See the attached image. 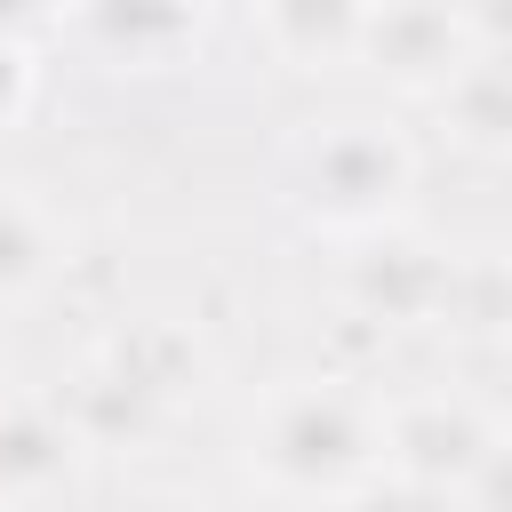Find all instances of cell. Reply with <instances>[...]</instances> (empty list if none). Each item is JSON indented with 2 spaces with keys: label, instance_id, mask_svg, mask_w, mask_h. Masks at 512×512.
Returning <instances> with one entry per match:
<instances>
[{
  "label": "cell",
  "instance_id": "17",
  "mask_svg": "<svg viewBox=\"0 0 512 512\" xmlns=\"http://www.w3.org/2000/svg\"><path fill=\"white\" fill-rule=\"evenodd\" d=\"M384 8H408V0H360V16H384Z\"/></svg>",
  "mask_w": 512,
  "mask_h": 512
},
{
  "label": "cell",
  "instance_id": "3",
  "mask_svg": "<svg viewBox=\"0 0 512 512\" xmlns=\"http://www.w3.org/2000/svg\"><path fill=\"white\" fill-rule=\"evenodd\" d=\"M376 432H384V480L448 496V504L472 488V472L504 440V424L472 392H392L376 400Z\"/></svg>",
  "mask_w": 512,
  "mask_h": 512
},
{
  "label": "cell",
  "instance_id": "18",
  "mask_svg": "<svg viewBox=\"0 0 512 512\" xmlns=\"http://www.w3.org/2000/svg\"><path fill=\"white\" fill-rule=\"evenodd\" d=\"M496 264H504V272H512V232H504V248H496Z\"/></svg>",
  "mask_w": 512,
  "mask_h": 512
},
{
  "label": "cell",
  "instance_id": "4",
  "mask_svg": "<svg viewBox=\"0 0 512 512\" xmlns=\"http://www.w3.org/2000/svg\"><path fill=\"white\" fill-rule=\"evenodd\" d=\"M448 280H456V248L384 224V232L352 240V256H344V320H360V328H376V336L440 328Z\"/></svg>",
  "mask_w": 512,
  "mask_h": 512
},
{
  "label": "cell",
  "instance_id": "12",
  "mask_svg": "<svg viewBox=\"0 0 512 512\" xmlns=\"http://www.w3.org/2000/svg\"><path fill=\"white\" fill-rule=\"evenodd\" d=\"M440 328L448 336H480V344H512V272L496 256H456Z\"/></svg>",
  "mask_w": 512,
  "mask_h": 512
},
{
  "label": "cell",
  "instance_id": "13",
  "mask_svg": "<svg viewBox=\"0 0 512 512\" xmlns=\"http://www.w3.org/2000/svg\"><path fill=\"white\" fill-rule=\"evenodd\" d=\"M32 88H40L32 40H8V32H0V128H16V120L32 112Z\"/></svg>",
  "mask_w": 512,
  "mask_h": 512
},
{
  "label": "cell",
  "instance_id": "11",
  "mask_svg": "<svg viewBox=\"0 0 512 512\" xmlns=\"http://www.w3.org/2000/svg\"><path fill=\"white\" fill-rule=\"evenodd\" d=\"M448 144L480 152V160H512V56H464V72L432 96Z\"/></svg>",
  "mask_w": 512,
  "mask_h": 512
},
{
  "label": "cell",
  "instance_id": "6",
  "mask_svg": "<svg viewBox=\"0 0 512 512\" xmlns=\"http://www.w3.org/2000/svg\"><path fill=\"white\" fill-rule=\"evenodd\" d=\"M464 56H472L464 8H456V0H408V8L368 16V32H360V56H352V64H368L392 96L432 104V96L464 72Z\"/></svg>",
  "mask_w": 512,
  "mask_h": 512
},
{
  "label": "cell",
  "instance_id": "15",
  "mask_svg": "<svg viewBox=\"0 0 512 512\" xmlns=\"http://www.w3.org/2000/svg\"><path fill=\"white\" fill-rule=\"evenodd\" d=\"M480 56H512V0H456Z\"/></svg>",
  "mask_w": 512,
  "mask_h": 512
},
{
  "label": "cell",
  "instance_id": "2",
  "mask_svg": "<svg viewBox=\"0 0 512 512\" xmlns=\"http://www.w3.org/2000/svg\"><path fill=\"white\" fill-rule=\"evenodd\" d=\"M408 192H416V144L376 112L304 120L280 152V200L296 208L304 232L328 240H368L400 224Z\"/></svg>",
  "mask_w": 512,
  "mask_h": 512
},
{
  "label": "cell",
  "instance_id": "1",
  "mask_svg": "<svg viewBox=\"0 0 512 512\" xmlns=\"http://www.w3.org/2000/svg\"><path fill=\"white\" fill-rule=\"evenodd\" d=\"M240 464L296 504H360L384 480L376 400L344 368H288L248 400Z\"/></svg>",
  "mask_w": 512,
  "mask_h": 512
},
{
  "label": "cell",
  "instance_id": "8",
  "mask_svg": "<svg viewBox=\"0 0 512 512\" xmlns=\"http://www.w3.org/2000/svg\"><path fill=\"white\" fill-rule=\"evenodd\" d=\"M72 32L112 72H176L208 32V0H80Z\"/></svg>",
  "mask_w": 512,
  "mask_h": 512
},
{
  "label": "cell",
  "instance_id": "10",
  "mask_svg": "<svg viewBox=\"0 0 512 512\" xmlns=\"http://www.w3.org/2000/svg\"><path fill=\"white\" fill-rule=\"evenodd\" d=\"M64 272V224L32 184H0V312L32 304Z\"/></svg>",
  "mask_w": 512,
  "mask_h": 512
},
{
  "label": "cell",
  "instance_id": "14",
  "mask_svg": "<svg viewBox=\"0 0 512 512\" xmlns=\"http://www.w3.org/2000/svg\"><path fill=\"white\" fill-rule=\"evenodd\" d=\"M456 512H512V432L488 448V464L472 472V488L456 496Z\"/></svg>",
  "mask_w": 512,
  "mask_h": 512
},
{
  "label": "cell",
  "instance_id": "7",
  "mask_svg": "<svg viewBox=\"0 0 512 512\" xmlns=\"http://www.w3.org/2000/svg\"><path fill=\"white\" fill-rule=\"evenodd\" d=\"M88 448L40 392H0V512H40L80 480Z\"/></svg>",
  "mask_w": 512,
  "mask_h": 512
},
{
  "label": "cell",
  "instance_id": "5",
  "mask_svg": "<svg viewBox=\"0 0 512 512\" xmlns=\"http://www.w3.org/2000/svg\"><path fill=\"white\" fill-rule=\"evenodd\" d=\"M56 408H64V424L80 432V448H88V456H136V448H152V440H160V424H168V408H176V400H168L144 368H128L112 344H96V352L64 376Z\"/></svg>",
  "mask_w": 512,
  "mask_h": 512
},
{
  "label": "cell",
  "instance_id": "16",
  "mask_svg": "<svg viewBox=\"0 0 512 512\" xmlns=\"http://www.w3.org/2000/svg\"><path fill=\"white\" fill-rule=\"evenodd\" d=\"M72 8H80V0H0V32H8V40H24V24H48V16H56V24H72Z\"/></svg>",
  "mask_w": 512,
  "mask_h": 512
},
{
  "label": "cell",
  "instance_id": "9",
  "mask_svg": "<svg viewBox=\"0 0 512 512\" xmlns=\"http://www.w3.org/2000/svg\"><path fill=\"white\" fill-rule=\"evenodd\" d=\"M256 16V40L272 48V64L288 72H344L360 56V0H248Z\"/></svg>",
  "mask_w": 512,
  "mask_h": 512
}]
</instances>
